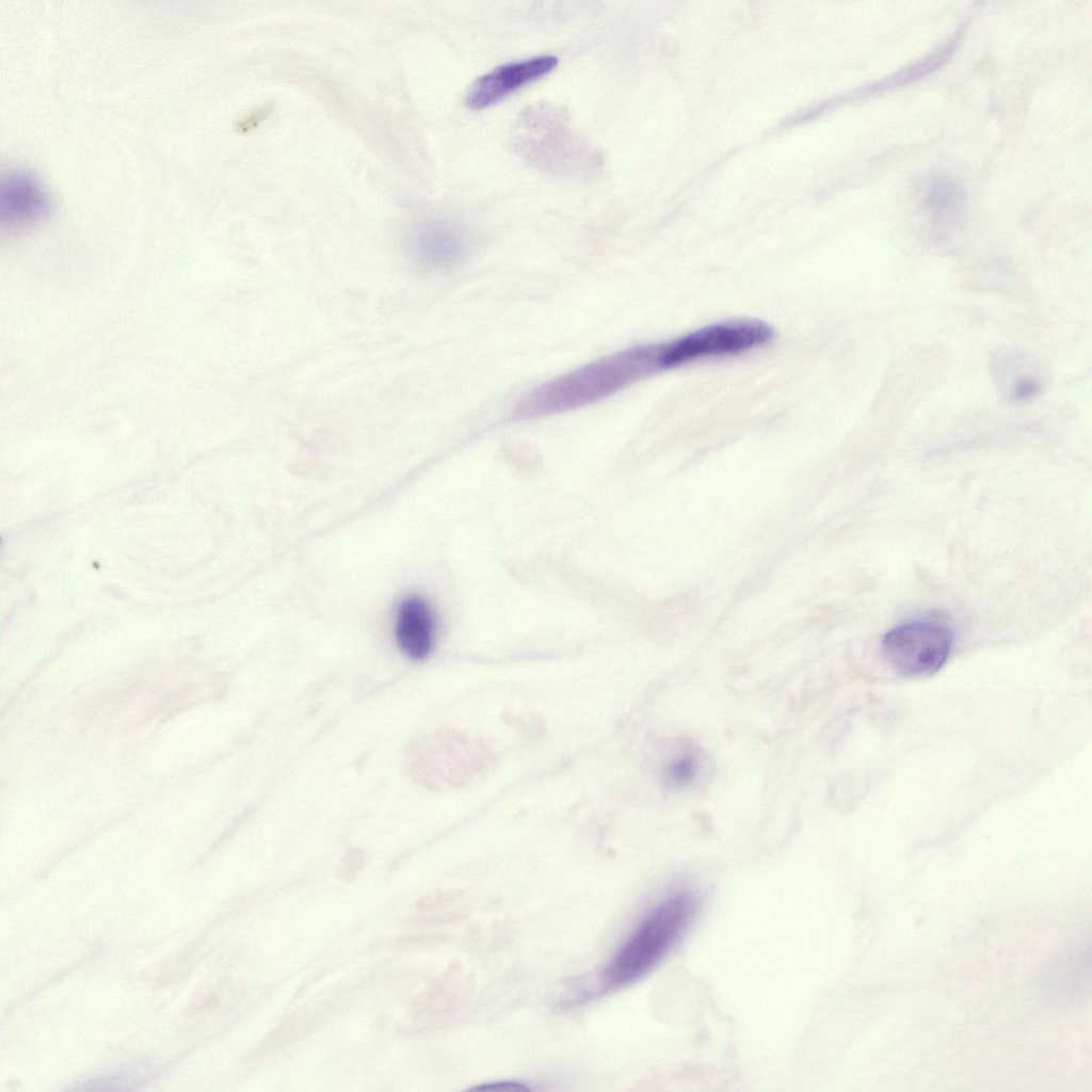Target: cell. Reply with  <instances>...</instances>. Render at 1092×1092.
<instances>
[{
    "mask_svg": "<svg viewBox=\"0 0 1092 1092\" xmlns=\"http://www.w3.org/2000/svg\"><path fill=\"white\" fill-rule=\"evenodd\" d=\"M664 344L636 346L551 380L516 406L520 418L566 412L611 396L664 368Z\"/></svg>",
    "mask_w": 1092,
    "mask_h": 1092,
    "instance_id": "6da1fadb",
    "label": "cell"
},
{
    "mask_svg": "<svg viewBox=\"0 0 1092 1092\" xmlns=\"http://www.w3.org/2000/svg\"><path fill=\"white\" fill-rule=\"evenodd\" d=\"M696 909L697 900L688 890L655 904L600 971L601 990L625 987L651 973L684 935Z\"/></svg>",
    "mask_w": 1092,
    "mask_h": 1092,
    "instance_id": "7a4b0ae2",
    "label": "cell"
},
{
    "mask_svg": "<svg viewBox=\"0 0 1092 1092\" xmlns=\"http://www.w3.org/2000/svg\"><path fill=\"white\" fill-rule=\"evenodd\" d=\"M516 146L528 162L555 174L587 172L598 161L563 114L544 105L530 107L521 114Z\"/></svg>",
    "mask_w": 1092,
    "mask_h": 1092,
    "instance_id": "3957f363",
    "label": "cell"
},
{
    "mask_svg": "<svg viewBox=\"0 0 1092 1092\" xmlns=\"http://www.w3.org/2000/svg\"><path fill=\"white\" fill-rule=\"evenodd\" d=\"M952 645V631L931 621L900 624L888 630L882 639L886 661L898 675L908 678L935 674L947 661Z\"/></svg>",
    "mask_w": 1092,
    "mask_h": 1092,
    "instance_id": "277c9868",
    "label": "cell"
},
{
    "mask_svg": "<svg viewBox=\"0 0 1092 1092\" xmlns=\"http://www.w3.org/2000/svg\"><path fill=\"white\" fill-rule=\"evenodd\" d=\"M772 337V327L760 320L711 324L665 343L664 368L701 357L741 353L767 343Z\"/></svg>",
    "mask_w": 1092,
    "mask_h": 1092,
    "instance_id": "5b68a950",
    "label": "cell"
},
{
    "mask_svg": "<svg viewBox=\"0 0 1092 1092\" xmlns=\"http://www.w3.org/2000/svg\"><path fill=\"white\" fill-rule=\"evenodd\" d=\"M51 198L31 171L12 167L0 178V222L7 230L30 226L49 214Z\"/></svg>",
    "mask_w": 1092,
    "mask_h": 1092,
    "instance_id": "8992f818",
    "label": "cell"
},
{
    "mask_svg": "<svg viewBox=\"0 0 1092 1092\" xmlns=\"http://www.w3.org/2000/svg\"><path fill=\"white\" fill-rule=\"evenodd\" d=\"M559 59L551 54L502 64L475 81L466 96L470 109L491 107L520 87L552 71Z\"/></svg>",
    "mask_w": 1092,
    "mask_h": 1092,
    "instance_id": "52a82bcc",
    "label": "cell"
},
{
    "mask_svg": "<svg viewBox=\"0 0 1092 1092\" xmlns=\"http://www.w3.org/2000/svg\"><path fill=\"white\" fill-rule=\"evenodd\" d=\"M416 260L433 270L457 266L466 256L468 243L454 226L444 222H427L414 229L410 239Z\"/></svg>",
    "mask_w": 1092,
    "mask_h": 1092,
    "instance_id": "ba28073f",
    "label": "cell"
},
{
    "mask_svg": "<svg viewBox=\"0 0 1092 1092\" xmlns=\"http://www.w3.org/2000/svg\"><path fill=\"white\" fill-rule=\"evenodd\" d=\"M395 636L399 647L410 658L421 660L430 655L436 636V615L425 598L410 595L400 603Z\"/></svg>",
    "mask_w": 1092,
    "mask_h": 1092,
    "instance_id": "9c48e42d",
    "label": "cell"
},
{
    "mask_svg": "<svg viewBox=\"0 0 1092 1092\" xmlns=\"http://www.w3.org/2000/svg\"><path fill=\"white\" fill-rule=\"evenodd\" d=\"M995 373L999 387L1013 401H1026L1041 389V381L1032 362L1023 353L1005 350L996 355Z\"/></svg>",
    "mask_w": 1092,
    "mask_h": 1092,
    "instance_id": "30bf717a",
    "label": "cell"
},
{
    "mask_svg": "<svg viewBox=\"0 0 1092 1092\" xmlns=\"http://www.w3.org/2000/svg\"><path fill=\"white\" fill-rule=\"evenodd\" d=\"M964 190L954 179L937 176L925 187L922 203L937 219H951L964 205Z\"/></svg>",
    "mask_w": 1092,
    "mask_h": 1092,
    "instance_id": "8fae6325",
    "label": "cell"
},
{
    "mask_svg": "<svg viewBox=\"0 0 1092 1092\" xmlns=\"http://www.w3.org/2000/svg\"><path fill=\"white\" fill-rule=\"evenodd\" d=\"M697 771V757L691 752H684L668 765L665 781L672 787L684 788L695 778Z\"/></svg>",
    "mask_w": 1092,
    "mask_h": 1092,
    "instance_id": "7c38bea8",
    "label": "cell"
},
{
    "mask_svg": "<svg viewBox=\"0 0 1092 1092\" xmlns=\"http://www.w3.org/2000/svg\"><path fill=\"white\" fill-rule=\"evenodd\" d=\"M473 1090H504V1091H519V1090L524 1091L525 1090L526 1091V1090H529V1088L524 1086V1083H520V1082H515V1081H497V1082H488V1083H483L481 1086H477L476 1088H473Z\"/></svg>",
    "mask_w": 1092,
    "mask_h": 1092,
    "instance_id": "4fadbf2b",
    "label": "cell"
}]
</instances>
